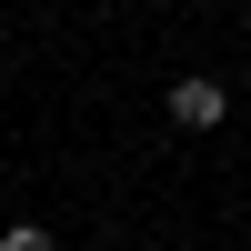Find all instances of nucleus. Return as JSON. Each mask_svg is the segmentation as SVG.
<instances>
[{"mask_svg":"<svg viewBox=\"0 0 251 251\" xmlns=\"http://www.w3.org/2000/svg\"><path fill=\"white\" fill-rule=\"evenodd\" d=\"M0 251H60V241L40 231V221H10V231H0Z\"/></svg>","mask_w":251,"mask_h":251,"instance_id":"obj_2","label":"nucleus"},{"mask_svg":"<svg viewBox=\"0 0 251 251\" xmlns=\"http://www.w3.org/2000/svg\"><path fill=\"white\" fill-rule=\"evenodd\" d=\"M161 111H171L181 131H221V121H231V91H221L211 71H181V80H171V100H161Z\"/></svg>","mask_w":251,"mask_h":251,"instance_id":"obj_1","label":"nucleus"}]
</instances>
